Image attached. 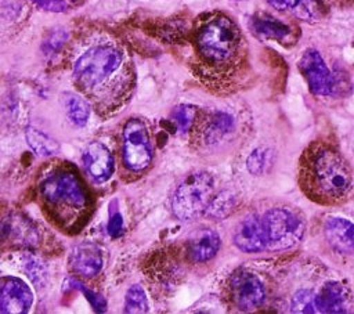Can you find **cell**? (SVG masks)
<instances>
[{
    "instance_id": "cell-1",
    "label": "cell",
    "mask_w": 354,
    "mask_h": 314,
    "mask_svg": "<svg viewBox=\"0 0 354 314\" xmlns=\"http://www.w3.org/2000/svg\"><path fill=\"white\" fill-rule=\"evenodd\" d=\"M72 77L101 116L122 109L136 83L129 51L115 36L102 30H93L77 41L72 55Z\"/></svg>"
},
{
    "instance_id": "cell-2",
    "label": "cell",
    "mask_w": 354,
    "mask_h": 314,
    "mask_svg": "<svg viewBox=\"0 0 354 314\" xmlns=\"http://www.w3.org/2000/svg\"><path fill=\"white\" fill-rule=\"evenodd\" d=\"M196 72L205 83L223 89L234 83L246 61L239 26L223 12L202 15L194 29Z\"/></svg>"
},
{
    "instance_id": "cell-3",
    "label": "cell",
    "mask_w": 354,
    "mask_h": 314,
    "mask_svg": "<svg viewBox=\"0 0 354 314\" xmlns=\"http://www.w3.org/2000/svg\"><path fill=\"white\" fill-rule=\"evenodd\" d=\"M299 185L308 199L321 205L346 201L353 190L347 160L330 145L314 141L299 159Z\"/></svg>"
},
{
    "instance_id": "cell-4",
    "label": "cell",
    "mask_w": 354,
    "mask_h": 314,
    "mask_svg": "<svg viewBox=\"0 0 354 314\" xmlns=\"http://www.w3.org/2000/svg\"><path fill=\"white\" fill-rule=\"evenodd\" d=\"M47 214L65 231H77L87 221L91 212L90 195L71 167L50 169L39 185Z\"/></svg>"
},
{
    "instance_id": "cell-5",
    "label": "cell",
    "mask_w": 354,
    "mask_h": 314,
    "mask_svg": "<svg viewBox=\"0 0 354 314\" xmlns=\"http://www.w3.org/2000/svg\"><path fill=\"white\" fill-rule=\"evenodd\" d=\"M213 196L214 178L212 174L207 172H195L188 174L173 195V213L180 220H194L206 212Z\"/></svg>"
},
{
    "instance_id": "cell-6",
    "label": "cell",
    "mask_w": 354,
    "mask_h": 314,
    "mask_svg": "<svg viewBox=\"0 0 354 314\" xmlns=\"http://www.w3.org/2000/svg\"><path fill=\"white\" fill-rule=\"evenodd\" d=\"M266 248L271 250L288 249L296 245L304 232L301 219L286 207H272L261 216Z\"/></svg>"
},
{
    "instance_id": "cell-7",
    "label": "cell",
    "mask_w": 354,
    "mask_h": 314,
    "mask_svg": "<svg viewBox=\"0 0 354 314\" xmlns=\"http://www.w3.org/2000/svg\"><path fill=\"white\" fill-rule=\"evenodd\" d=\"M123 163L131 172L147 169L152 160L149 133L142 120L133 118L126 122L122 136Z\"/></svg>"
},
{
    "instance_id": "cell-8",
    "label": "cell",
    "mask_w": 354,
    "mask_h": 314,
    "mask_svg": "<svg viewBox=\"0 0 354 314\" xmlns=\"http://www.w3.org/2000/svg\"><path fill=\"white\" fill-rule=\"evenodd\" d=\"M228 290L232 304L241 311L257 308L266 297V290L259 277L246 270H238L231 275Z\"/></svg>"
},
{
    "instance_id": "cell-9",
    "label": "cell",
    "mask_w": 354,
    "mask_h": 314,
    "mask_svg": "<svg viewBox=\"0 0 354 314\" xmlns=\"http://www.w3.org/2000/svg\"><path fill=\"white\" fill-rule=\"evenodd\" d=\"M299 71L306 79L311 93L315 95H328L332 93L333 77L317 50L308 48L304 51L299 61Z\"/></svg>"
},
{
    "instance_id": "cell-10",
    "label": "cell",
    "mask_w": 354,
    "mask_h": 314,
    "mask_svg": "<svg viewBox=\"0 0 354 314\" xmlns=\"http://www.w3.org/2000/svg\"><path fill=\"white\" fill-rule=\"evenodd\" d=\"M33 303L30 288L17 277L0 278V313L24 314Z\"/></svg>"
},
{
    "instance_id": "cell-11",
    "label": "cell",
    "mask_w": 354,
    "mask_h": 314,
    "mask_svg": "<svg viewBox=\"0 0 354 314\" xmlns=\"http://www.w3.org/2000/svg\"><path fill=\"white\" fill-rule=\"evenodd\" d=\"M104 264L101 249L93 242H82L76 245L69 256L71 270L84 278L94 277Z\"/></svg>"
},
{
    "instance_id": "cell-12",
    "label": "cell",
    "mask_w": 354,
    "mask_h": 314,
    "mask_svg": "<svg viewBox=\"0 0 354 314\" xmlns=\"http://www.w3.org/2000/svg\"><path fill=\"white\" fill-rule=\"evenodd\" d=\"M83 163L87 173L98 183L108 180L115 167L112 154L104 144L98 141H93L84 148Z\"/></svg>"
},
{
    "instance_id": "cell-13",
    "label": "cell",
    "mask_w": 354,
    "mask_h": 314,
    "mask_svg": "<svg viewBox=\"0 0 354 314\" xmlns=\"http://www.w3.org/2000/svg\"><path fill=\"white\" fill-rule=\"evenodd\" d=\"M234 243L238 249L246 253H254L266 249L261 219L256 214H250L243 219L235 228Z\"/></svg>"
},
{
    "instance_id": "cell-14",
    "label": "cell",
    "mask_w": 354,
    "mask_h": 314,
    "mask_svg": "<svg viewBox=\"0 0 354 314\" xmlns=\"http://www.w3.org/2000/svg\"><path fill=\"white\" fill-rule=\"evenodd\" d=\"M325 237L339 253L354 255V224L343 217H329L325 223Z\"/></svg>"
},
{
    "instance_id": "cell-15",
    "label": "cell",
    "mask_w": 354,
    "mask_h": 314,
    "mask_svg": "<svg viewBox=\"0 0 354 314\" xmlns=\"http://www.w3.org/2000/svg\"><path fill=\"white\" fill-rule=\"evenodd\" d=\"M220 249V237L210 228L199 230L187 243V253L189 260L203 263L216 256Z\"/></svg>"
},
{
    "instance_id": "cell-16",
    "label": "cell",
    "mask_w": 354,
    "mask_h": 314,
    "mask_svg": "<svg viewBox=\"0 0 354 314\" xmlns=\"http://www.w3.org/2000/svg\"><path fill=\"white\" fill-rule=\"evenodd\" d=\"M347 289L339 282L325 284L315 295V310L321 313H344L347 307Z\"/></svg>"
},
{
    "instance_id": "cell-17",
    "label": "cell",
    "mask_w": 354,
    "mask_h": 314,
    "mask_svg": "<svg viewBox=\"0 0 354 314\" xmlns=\"http://www.w3.org/2000/svg\"><path fill=\"white\" fill-rule=\"evenodd\" d=\"M231 129H232V118L224 112L210 113L196 127L199 140L206 145L217 142Z\"/></svg>"
},
{
    "instance_id": "cell-18",
    "label": "cell",
    "mask_w": 354,
    "mask_h": 314,
    "mask_svg": "<svg viewBox=\"0 0 354 314\" xmlns=\"http://www.w3.org/2000/svg\"><path fill=\"white\" fill-rule=\"evenodd\" d=\"M250 26L252 30L261 39L283 40L289 35V26L268 14H260L253 17Z\"/></svg>"
},
{
    "instance_id": "cell-19",
    "label": "cell",
    "mask_w": 354,
    "mask_h": 314,
    "mask_svg": "<svg viewBox=\"0 0 354 314\" xmlns=\"http://www.w3.org/2000/svg\"><path fill=\"white\" fill-rule=\"evenodd\" d=\"M64 107L66 116L69 120L82 127L86 126L88 116H90V102L86 97L75 93H65L64 94Z\"/></svg>"
},
{
    "instance_id": "cell-20",
    "label": "cell",
    "mask_w": 354,
    "mask_h": 314,
    "mask_svg": "<svg viewBox=\"0 0 354 314\" xmlns=\"http://www.w3.org/2000/svg\"><path fill=\"white\" fill-rule=\"evenodd\" d=\"M25 136L29 147L39 156H51L59 151L58 142L50 136H47L46 133H43L41 130H37L35 127H28Z\"/></svg>"
},
{
    "instance_id": "cell-21",
    "label": "cell",
    "mask_w": 354,
    "mask_h": 314,
    "mask_svg": "<svg viewBox=\"0 0 354 314\" xmlns=\"http://www.w3.org/2000/svg\"><path fill=\"white\" fill-rule=\"evenodd\" d=\"M235 206V196L230 191H223L217 196H213L205 214L212 219H224L227 217Z\"/></svg>"
},
{
    "instance_id": "cell-22",
    "label": "cell",
    "mask_w": 354,
    "mask_h": 314,
    "mask_svg": "<svg viewBox=\"0 0 354 314\" xmlns=\"http://www.w3.org/2000/svg\"><path fill=\"white\" fill-rule=\"evenodd\" d=\"M124 311L137 314V313H148L149 303L147 293L140 285H131L126 293L124 299Z\"/></svg>"
},
{
    "instance_id": "cell-23",
    "label": "cell",
    "mask_w": 354,
    "mask_h": 314,
    "mask_svg": "<svg viewBox=\"0 0 354 314\" xmlns=\"http://www.w3.org/2000/svg\"><path fill=\"white\" fill-rule=\"evenodd\" d=\"M196 115H198L196 108L192 107V105H188V104L178 105L173 111L174 122L177 123L178 130L183 131V133L188 131L194 126V122L196 120Z\"/></svg>"
},
{
    "instance_id": "cell-24",
    "label": "cell",
    "mask_w": 354,
    "mask_h": 314,
    "mask_svg": "<svg viewBox=\"0 0 354 314\" xmlns=\"http://www.w3.org/2000/svg\"><path fill=\"white\" fill-rule=\"evenodd\" d=\"M315 296L308 292V290H300L293 296L292 300V310L295 313H314L315 310V303H314Z\"/></svg>"
},
{
    "instance_id": "cell-25",
    "label": "cell",
    "mask_w": 354,
    "mask_h": 314,
    "mask_svg": "<svg viewBox=\"0 0 354 314\" xmlns=\"http://www.w3.org/2000/svg\"><path fill=\"white\" fill-rule=\"evenodd\" d=\"M71 284H72V286L77 288L86 296V299L90 302V304L93 306V308L97 313H104L106 310V302H105V299L101 295L95 293L94 290H90L88 288H86L82 282H79L76 279H71Z\"/></svg>"
},
{
    "instance_id": "cell-26",
    "label": "cell",
    "mask_w": 354,
    "mask_h": 314,
    "mask_svg": "<svg viewBox=\"0 0 354 314\" xmlns=\"http://www.w3.org/2000/svg\"><path fill=\"white\" fill-rule=\"evenodd\" d=\"M267 149L266 148H256L248 158L246 160V166L248 170L252 174H261L264 172L266 163H267Z\"/></svg>"
},
{
    "instance_id": "cell-27",
    "label": "cell",
    "mask_w": 354,
    "mask_h": 314,
    "mask_svg": "<svg viewBox=\"0 0 354 314\" xmlns=\"http://www.w3.org/2000/svg\"><path fill=\"white\" fill-rule=\"evenodd\" d=\"M37 7L51 11V12H64L68 8V4L65 0H30Z\"/></svg>"
},
{
    "instance_id": "cell-28",
    "label": "cell",
    "mask_w": 354,
    "mask_h": 314,
    "mask_svg": "<svg viewBox=\"0 0 354 314\" xmlns=\"http://www.w3.org/2000/svg\"><path fill=\"white\" fill-rule=\"evenodd\" d=\"M122 230H123V220H122L120 213L119 212L112 213L109 223H108V232L112 237H119L122 234Z\"/></svg>"
},
{
    "instance_id": "cell-29",
    "label": "cell",
    "mask_w": 354,
    "mask_h": 314,
    "mask_svg": "<svg viewBox=\"0 0 354 314\" xmlns=\"http://www.w3.org/2000/svg\"><path fill=\"white\" fill-rule=\"evenodd\" d=\"M270 6H272L277 10L285 11V10H295L299 0H267Z\"/></svg>"
}]
</instances>
